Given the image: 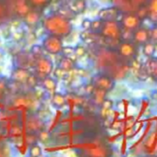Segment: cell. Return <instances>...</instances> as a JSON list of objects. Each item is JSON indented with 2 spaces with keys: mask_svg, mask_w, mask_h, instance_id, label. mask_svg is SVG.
Here are the masks:
<instances>
[{
  "mask_svg": "<svg viewBox=\"0 0 157 157\" xmlns=\"http://www.w3.org/2000/svg\"><path fill=\"white\" fill-rule=\"evenodd\" d=\"M25 1L31 7L32 10L41 11L47 8L53 2V0H25Z\"/></svg>",
  "mask_w": 157,
  "mask_h": 157,
  "instance_id": "16",
  "label": "cell"
},
{
  "mask_svg": "<svg viewBox=\"0 0 157 157\" xmlns=\"http://www.w3.org/2000/svg\"><path fill=\"white\" fill-rule=\"evenodd\" d=\"M131 3H132V6H133L134 10H136L138 8L146 6L147 3H148V0H131Z\"/></svg>",
  "mask_w": 157,
  "mask_h": 157,
  "instance_id": "28",
  "label": "cell"
},
{
  "mask_svg": "<svg viewBox=\"0 0 157 157\" xmlns=\"http://www.w3.org/2000/svg\"><path fill=\"white\" fill-rule=\"evenodd\" d=\"M91 22H92V21H90V20H84V21H82V28H83L85 31H90Z\"/></svg>",
  "mask_w": 157,
  "mask_h": 157,
  "instance_id": "31",
  "label": "cell"
},
{
  "mask_svg": "<svg viewBox=\"0 0 157 157\" xmlns=\"http://www.w3.org/2000/svg\"><path fill=\"white\" fill-rule=\"evenodd\" d=\"M133 43L137 45H143L151 41V30L145 27H139L132 33Z\"/></svg>",
  "mask_w": 157,
  "mask_h": 157,
  "instance_id": "9",
  "label": "cell"
},
{
  "mask_svg": "<svg viewBox=\"0 0 157 157\" xmlns=\"http://www.w3.org/2000/svg\"><path fill=\"white\" fill-rule=\"evenodd\" d=\"M29 154L31 157H40L42 155V148L38 144H32L29 148Z\"/></svg>",
  "mask_w": 157,
  "mask_h": 157,
  "instance_id": "24",
  "label": "cell"
},
{
  "mask_svg": "<svg viewBox=\"0 0 157 157\" xmlns=\"http://www.w3.org/2000/svg\"><path fill=\"white\" fill-rule=\"evenodd\" d=\"M8 87V80L5 77H0V92H3Z\"/></svg>",
  "mask_w": 157,
  "mask_h": 157,
  "instance_id": "30",
  "label": "cell"
},
{
  "mask_svg": "<svg viewBox=\"0 0 157 157\" xmlns=\"http://www.w3.org/2000/svg\"><path fill=\"white\" fill-rule=\"evenodd\" d=\"M114 7H116L121 13L135 12L131 0H112Z\"/></svg>",
  "mask_w": 157,
  "mask_h": 157,
  "instance_id": "13",
  "label": "cell"
},
{
  "mask_svg": "<svg viewBox=\"0 0 157 157\" xmlns=\"http://www.w3.org/2000/svg\"><path fill=\"white\" fill-rule=\"evenodd\" d=\"M43 27L50 35L57 36L61 39L67 37L73 30V26L68 18L62 14L55 13L44 18Z\"/></svg>",
  "mask_w": 157,
  "mask_h": 157,
  "instance_id": "2",
  "label": "cell"
},
{
  "mask_svg": "<svg viewBox=\"0 0 157 157\" xmlns=\"http://www.w3.org/2000/svg\"><path fill=\"white\" fill-rule=\"evenodd\" d=\"M119 23L123 30L133 32L141 26L142 21L136 15L135 12L122 13Z\"/></svg>",
  "mask_w": 157,
  "mask_h": 157,
  "instance_id": "7",
  "label": "cell"
},
{
  "mask_svg": "<svg viewBox=\"0 0 157 157\" xmlns=\"http://www.w3.org/2000/svg\"><path fill=\"white\" fill-rule=\"evenodd\" d=\"M96 61L101 73L110 76L115 81L124 78L129 70L128 60L122 58L117 52L111 49L101 50Z\"/></svg>",
  "mask_w": 157,
  "mask_h": 157,
  "instance_id": "1",
  "label": "cell"
},
{
  "mask_svg": "<svg viewBox=\"0 0 157 157\" xmlns=\"http://www.w3.org/2000/svg\"><path fill=\"white\" fill-rule=\"evenodd\" d=\"M86 54V49L83 46H77L74 47V55H76V56L78 57H82Z\"/></svg>",
  "mask_w": 157,
  "mask_h": 157,
  "instance_id": "29",
  "label": "cell"
},
{
  "mask_svg": "<svg viewBox=\"0 0 157 157\" xmlns=\"http://www.w3.org/2000/svg\"><path fill=\"white\" fill-rule=\"evenodd\" d=\"M34 76L38 80H44L51 75L54 70V64L52 60L44 55L34 58Z\"/></svg>",
  "mask_w": 157,
  "mask_h": 157,
  "instance_id": "4",
  "label": "cell"
},
{
  "mask_svg": "<svg viewBox=\"0 0 157 157\" xmlns=\"http://www.w3.org/2000/svg\"><path fill=\"white\" fill-rule=\"evenodd\" d=\"M23 20L25 23L29 26H34L37 23H39L41 20V11L35 10H31L24 17Z\"/></svg>",
  "mask_w": 157,
  "mask_h": 157,
  "instance_id": "15",
  "label": "cell"
},
{
  "mask_svg": "<svg viewBox=\"0 0 157 157\" xmlns=\"http://www.w3.org/2000/svg\"><path fill=\"white\" fill-rule=\"evenodd\" d=\"M135 13H136V15H137L142 21H143L146 18H148V10H147L146 6L138 8V9L135 10Z\"/></svg>",
  "mask_w": 157,
  "mask_h": 157,
  "instance_id": "25",
  "label": "cell"
},
{
  "mask_svg": "<svg viewBox=\"0 0 157 157\" xmlns=\"http://www.w3.org/2000/svg\"><path fill=\"white\" fill-rule=\"evenodd\" d=\"M10 3L11 6L12 14L21 18H23L32 10L25 0H14Z\"/></svg>",
  "mask_w": 157,
  "mask_h": 157,
  "instance_id": "10",
  "label": "cell"
},
{
  "mask_svg": "<svg viewBox=\"0 0 157 157\" xmlns=\"http://www.w3.org/2000/svg\"><path fill=\"white\" fill-rule=\"evenodd\" d=\"M123 29L118 21H103L100 32L101 37L111 42H120L122 39Z\"/></svg>",
  "mask_w": 157,
  "mask_h": 157,
  "instance_id": "3",
  "label": "cell"
},
{
  "mask_svg": "<svg viewBox=\"0 0 157 157\" xmlns=\"http://www.w3.org/2000/svg\"><path fill=\"white\" fill-rule=\"evenodd\" d=\"M102 24H103V21H101L100 19H97V20L93 21L91 22L90 31H92L93 33H99L100 30H101Z\"/></svg>",
  "mask_w": 157,
  "mask_h": 157,
  "instance_id": "26",
  "label": "cell"
},
{
  "mask_svg": "<svg viewBox=\"0 0 157 157\" xmlns=\"http://www.w3.org/2000/svg\"><path fill=\"white\" fill-rule=\"evenodd\" d=\"M75 67H76V64H75L74 60H72L70 57H67V56H64L60 60L59 65H58V67L66 72L72 70L73 68H75Z\"/></svg>",
  "mask_w": 157,
  "mask_h": 157,
  "instance_id": "19",
  "label": "cell"
},
{
  "mask_svg": "<svg viewBox=\"0 0 157 157\" xmlns=\"http://www.w3.org/2000/svg\"><path fill=\"white\" fill-rule=\"evenodd\" d=\"M42 84H43V87L49 91V92H55L56 88V80H54V78H50L49 76L44 78V80H42Z\"/></svg>",
  "mask_w": 157,
  "mask_h": 157,
  "instance_id": "22",
  "label": "cell"
},
{
  "mask_svg": "<svg viewBox=\"0 0 157 157\" xmlns=\"http://www.w3.org/2000/svg\"><path fill=\"white\" fill-rule=\"evenodd\" d=\"M31 52H32V55H33V58H36V57L41 56L44 55V53H43V52H44V49H43L42 45H41V46H40V45H34V46L32 48Z\"/></svg>",
  "mask_w": 157,
  "mask_h": 157,
  "instance_id": "27",
  "label": "cell"
},
{
  "mask_svg": "<svg viewBox=\"0 0 157 157\" xmlns=\"http://www.w3.org/2000/svg\"><path fill=\"white\" fill-rule=\"evenodd\" d=\"M31 74L28 69L23 67H17L12 73L13 80L17 82H27Z\"/></svg>",
  "mask_w": 157,
  "mask_h": 157,
  "instance_id": "14",
  "label": "cell"
},
{
  "mask_svg": "<svg viewBox=\"0 0 157 157\" xmlns=\"http://www.w3.org/2000/svg\"><path fill=\"white\" fill-rule=\"evenodd\" d=\"M68 10L75 14H81L86 10L85 0H73L68 5Z\"/></svg>",
  "mask_w": 157,
  "mask_h": 157,
  "instance_id": "17",
  "label": "cell"
},
{
  "mask_svg": "<svg viewBox=\"0 0 157 157\" xmlns=\"http://www.w3.org/2000/svg\"><path fill=\"white\" fill-rule=\"evenodd\" d=\"M11 15L12 10L9 0H0V25L5 24Z\"/></svg>",
  "mask_w": 157,
  "mask_h": 157,
  "instance_id": "12",
  "label": "cell"
},
{
  "mask_svg": "<svg viewBox=\"0 0 157 157\" xmlns=\"http://www.w3.org/2000/svg\"><path fill=\"white\" fill-rule=\"evenodd\" d=\"M52 104L54 106H56L57 108H61L66 105V98L63 94H61L59 93H56V94H54V95L52 97Z\"/></svg>",
  "mask_w": 157,
  "mask_h": 157,
  "instance_id": "21",
  "label": "cell"
},
{
  "mask_svg": "<svg viewBox=\"0 0 157 157\" xmlns=\"http://www.w3.org/2000/svg\"><path fill=\"white\" fill-rule=\"evenodd\" d=\"M92 85L95 89H99L105 92H110L114 89L116 85V81L110 76L104 74V73H99L96 74L92 78Z\"/></svg>",
  "mask_w": 157,
  "mask_h": 157,
  "instance_id": "6",
  "label": "cell"
},
{
  "mask_svg": "<svg viewBox=\"0 0 157 157\" xmlns=\"http://www.w3.org/2000/svg\"><path fill=\"white\" fill-rule=\"evenodd\" d=\"M146 8L148 10V18L155 23L156 20H157V2H156V0H148Z\"/></svg>",
  "mask_w": 157,
  "mask_h": 157,
  "instance_id": "18",
  "label": "cell"
},
{
  "mask_svg": "<svg viewBox=\"0 0 157 157\" xmlns=\"http://www.w3.org/2000/svg\"><path fill=\"white\" fill-rule=\"evenodd\" d=\"M142 46H143V48H142V52H143V54H144L146 56H148V57H151V56H152V55L155 53V44H152L151 41H150V42H148V43H146V44H143Z\"/></svg>",
  "mask_w": 157,
  "mask_h": 157,
  "instance_id": "23",
  "label": "cell"
},
{
  "mask_svg": "<svg viewBox=\"0 0 157 157\" xmlns=\"http://www.w3.org/2000/svg\"><path fill=\"white\" fill-rule=\"evenodd\" d=\"M3 96H4V93L3 92H0V101L3 99Z\"/></svg>",
  "mask_w": 157,
  "mask_h": 157,
  "instance_id": "32",
  "label": "cell"
},
{
  "mask_svg": "<svg viewBox=\"0 0 157 157\" xmlns=\"http://www.w3.org/2000/svg\"><path fill=\"white\" fill-rule=\"evenodd\" d=\"M122 13L116 8V7H109L104 8L98 12V17L101 21H117L119 15Z\"/></svg>",
  "mask_w": 157,
  "mask_h": 157,
  "instance_id": "11",
  "label": "cell"
},
{
  "mask_svg": "<svg viewBox=\"0 0 157 157\" xmlns=\"http://www.w3.org/2000/svg\"><path fill=\"white\" fill-rule=\"evenodd\" d=\"M117 53L122 58L128 61L136 56L137 44L129 40L120 41L117 44Z\"/></svg>",
  "mask_w": 157,
  "mask_h": 157,
  "instance_id": "8",
  "label": "cell"
},
{
  "mask_svg": "<svg viewBox=\"0 0 157 157\" xmlns=\"http://www.w3.org/2000/svg\"><path fill=\"white\" fill-rule=\"evenodd\" d=\"M156 67H157V65H156L155 58L149 57V59L146 62L145 67H144V70L146 71L147 75L155 77L156 76Z\"/></svg>",
  "mask_w": 157,
  "mask_h": 157,
  "instance_id": "20",
  "label": "cell"
},
{
  "mask_svg": "<svg viewBox=\"0 0 157 157\" xmlns=\"http://www.w3.org/2000/svg\"><path fill=\"white\" fill-rule=\"evenodd\" d=\"M42 47L44 52L53 56H56L62 53L64 44H63V41L61 38L48 34L43 40Z\"/></svg>",
  "mask_w": 157,
  "mask_h": 157,
  "instance_id": "5",
  "label": "cell"
}]
</instances>
